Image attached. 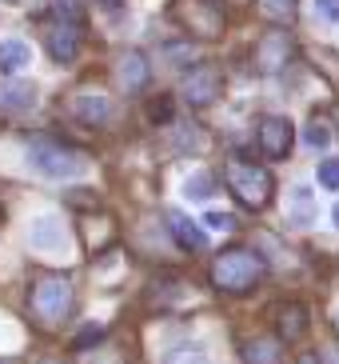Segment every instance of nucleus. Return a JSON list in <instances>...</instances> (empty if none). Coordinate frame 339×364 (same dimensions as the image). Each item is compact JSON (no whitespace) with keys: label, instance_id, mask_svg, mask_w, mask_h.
I'll use <instances>...</instances> for the list:
<instances>
[{"label":"nucleus","instance_id":"f257e3e1","mask_svg":"<svg viewBox=\"0 0 339 364\" xmlns=\"http://www.w3.org/2000/svg\"><path fill=\"white\" fill-rule=\"evenodd\" d=\"M267 264L260 257H255L252 248L244 245H228L220 248L212 257V268H208V277H212V289L220 292H232V296H240V292H252L260 280H264Z\"/></svg>","mask_w":339,"mask_h":364},{"label":"nucleus","instance_id":"f03ea898","mask_svg":"<svg viewBox=\"0 0 339 364\" xmlns=\"http://www.w3.org/2000/svg\"><path fill=\"white\" fill-rule=\"evenodd\" d=\"M223 184L228 193L235 196V204H244L248 213H264L272 196H276V181L264 164H252V161H232L228 172H223Z\"/></svg>","mask_w":339,"mask_h":364},{"label":"nucleus","instance_id":"7ed1b4c3","mask_svg":"<svg viewBox=\"0 0 339 364\" xmlns=\"http://www.w3.org/2000/svg\"><path fill=\"white\" fill-rule=\"evenodd\" d=\"M72 300H76L72 280L64 272H44L40 280H32V289H28V312L40 324H60L72 312Z\"/></svg>","mask_w":339,"mask_h":364},{"label":"nucleus","instance_id":"20e7f679","mask_svg":"<svg viewBox=\"0 0 339 364\" xmlns=\"http://www.w3.org/2000/svg\"><path fill=\"white\" fill-rule=\"evenodd\" d=\"M28 164L40 176H52V181H68L76 172L84 168V152L68 149L60 140H48V136H32L28 140Z\"/></svg>","mask_w":339,"mask_h":364},{"label":"nucleus","instance_id":"39448f33","mask_svg":"<svg viewBox=\"0 0 339 364\" xmlns=\"http://www.w3.org/2000/svg\"><path fill=\"white\" fill-rule=\"evenodd\" d=\"M220 88H223V76L216 65H196L184 73L180 80V100L191 108H208L216 97H220Z\"/></svg>","mask_w":339,"mask_h":364},{"label":"nucleus","instance_id":"423d86ee","mask_svg":"<svg viewBox=\"0 0 339 364\" xmlns=\"http://www.w3.org/2000/svg\"><path fill=\"white\" fill-rule=\"evenodd\" d=\"M291 136H296L291 120L276 117V112L260 117V124H255V140H260V152H264L267 161H284L287 152H291Z\"/></svg>","mask_w":339,"mask_h":364},{"label":"nucleus","instance_id":"0eeeda50","mask_svg":"<svg viewBox=\"0 0 339 364\" xmlns=\"http://www.w3.org/2000/svg\"><path fill=\"white\" fill-rule=\"evenodd\" d=\"M148 76H152V65H148V56L140 53V48H124V53L116 56V85H120V92H128V97L144 92V88H148Z\"/></svg>","mask_w":339,"mask_h":364},{"label":"nucleus","instance_id":"6e6552de","mask_svg":"<svg viewBox=\"0 0 339 364\" xmlns=\"http://www.w3.org/2000/svg\"><path fill=\"white\" fill-rule=\"evenodd\" d=\"M291 53H296V44H291V36H284V33H267L264 41L255 44V53H252V60H255V68L264 76H272V73H279V68L291 60Z\"/></svg>","mask_w":339,"mask_h":364},{"label":"nucleus","instance_id":"1a4fd4ad","mask_svg":"<svg viewBox=\"0 0 339 364\" xmlns=\"http://www.w3.org/2000/svg\"><path fill=\"white\" fill-rule=\"evenodd\" d=\"M84 44V24H72V21H56L52 33H48V56L56 65H72L76 53Z\"/></svg>","mask_w":339,"mask_h":364},{"label":"nucleus","instance_id":"9d476101","mask_svg":"<svg viewBox=\"0 0 339 364\" xmlns=\"http://www.w3.org/2000/svg\"><path fill=\"white\" fill-rule=\"evenodd\" d=\"M176 16H180L191 33L200 36V41H212V36L223 33V12H220V4H180V9H176Z\"/></svg>","mask_w":339,"mask_h":364},{"label":"nucleus","instance_id":"9b49d317","mask_svg":"<svg viewBox=\"0 0 339 364\" xmlns=\"http://www.w3.org/2000/svg\"><path fill=\"white\" fill-rule=\"evenodd\" d=\"M240 360L244 364H284V344L272 332H255V336L240 341Z\"/></svg>","mask_w":339,"mask_h":364},{"label":"nucleus","instance_id":"f8f14e48","mask_svg":"<svg viewBox=\"0 0 339 364\" xmlns=\"http://www.w3.org/2000/svg\"><path fill=\"white\" fill-rule=\"evenodd\" d=\"M308 321H311L308 304H299V300H284V304L276 309L279 344H284V341H296V336H304V332H308Z\"/></svg>","mask_w":339,"mask_h":364},{"label":"nucleus","instance_id":"ddd939ff","mask_svg":"<svg viewBox=\"0 0 339 364\" xmlns=\"http://www.w3.org/2000/svg\"><path fill=\"white\" fill-rule=\"evenodd\" d=\"M72 117L88 129H104L108 120H112V100L108 97H96V92H80L72 100Z\"/></svg>","mask_w":339,"mask_h":364},{"label":"nucleus","instance_id":"4468645a","mask_svg":"<svg viewBox=\"0 0 339 364\" xmlns=\"http://www.w3.org/2000/svg\"><path fill=\"white\" fill-rule=\"evenodd\" d=\"M164 225H168L172 240H176L180 248H188V252H200V248H204V236H200V228L188 220V213H180V208H168V213H164Z\"/></svg>","mask_w":339,"mask_h":364},{"label":"nucleus","instance_id":"2eb2a0df","mask_svg":"<svg viewBox=\"0 0 339 364\" xmlns=\"http://www.w3.org/2000/svg\"><path fill=\"white\" fill-rule=\"evenodd\" d=\"M32 248H40V252H64V225L56 216H36L32 220Z\"/></svg>","mask_w":339,"mask_h":364},{"label":"nucleus","instance_id":"dca6fc26","mask_svg":"<svg viewBox=\"0 0 339 364\" xmlns=\"http://www.w3.org/2000/svg\"><path fill=\"white\" fill-rule=\"evenodd\" d=\"M36 100V88L28 80H4L0 85V112H24Z\"/></svg>","mask_w":339,"mask_h":364},{"label":"nucleus","instance_id":"f3484780","mask_svg":"<svg viewBox=\"0 0 339 364\" xmlns=\"http://www.w3.org/2000/svg\"><path fill=\"white\" fill-rule=\"evenodd\" d=\"M287 216H291V225H299V228H308L311 220H316V200H311V193L304 184L291 188V208H287Z\"/></svg>","mask_w":339,"mask_h":364},{"label":"nucleus","instance_id":"a211bd4d","mask_svg":"<svg viewBox=\"0 0 339 364\" xmlns=\"http://www.w3.org/2000/svg\"><path fill=\"white\" fill-rule=\"evenodd\" d=\"M28 65V44L24 41H4L0 44V73H21Z\"/></svg>","mask_w":339,"mask_h":364},{"label":"nucleus","instance_id":"6ab92c4d","mask_svg":"<svg viewBox=\"0 0 339 364\" xmlns=\"http://www.w3.org/2000/svg\"><path fill=\"white\" fill-rule=\"evenodd\" d=\"M216 188H220V181H216L212 172H204V176H191V181L184 184V196H188V200H204V196H216Z\"/></svg>","mask_w":339,"mask_h":364},{"label":"nucleus","instance_id":"aec40b11","mask_svg":"<svg viewBox=\"0 0 339 364\" xmlns=\"http://www.w3.org/2000/svg\"><path fill=\"white\" fill-rule=\"evenodd\" d=\"M304 144L316 149V152H323L331 144V129L323 124V120H308V124H304Z\"/></svg>","mask_w":339,"mask_h":364},{"label":"nucleus","instance_id":"412c9836","mask_svg":"<svg viewBox=\"0 0 339 364\" xmlns=\"http://www.w3.org/2000/svg\"><path fill=\"white\" fill-rule=\"evenodd\" d=\"M104 341H108V328L92 321V324H84V328L72 336V348H92V344H104Z\"/></svg>","mask_w":339,"mask_h":364},{"label":"nucleus","instance_id":"4be33fe9","mask_svg":"<svg viewBox=\"0 0 339 364\" xmlns=\"http://www.w3.org/2000/svg\"><path fill=\"white\" fill-rule=\"evenodd\" d=\"M168 364H212V356L204 353L200 344H184V348L168 353Z\"/></svg>","mask_w":339,"mask_h":364},{"label":"nucleus","instance_id":"5701e85b","mask_svg":"<svg viewBox=\"0 0 339 364\" xmlns=\"http://www.w3.org/2000/svg\"><path fill=\"white\" fill-rule=\"evenodd\" d=\"M260 9H264L267 21H284V24H291V21H296V9H299V4H291V0H279V4H260Z\"/></svg>","mask_w":339,"mask_h":364},{"label":"nucleus","instance_id":"b1692460","mask_svg":"<svg viewBox=\"0 0 339 364\" xmlns=\"http://www.w3.org/2000/svg\"><path fill=\"white\" fill-rule=\"evenodd\" d=\"M319 184L331 188V193H339V156H328V161L319 164Z\"/></svg>","mask_w":339,"mask_h":364},{"label":"nucleus","instance_id":"393cba45","mask_svg":"<svg viewBox=\"0 0 339 364\" xmlns=\"http://www.w3.org/2000/svg\"><path fill=\"white\" fill-rule=\"evenodd\" d=\"M172 105H176L172 97H156V100H152V112H148V117L156 120V124H168V120L176 117V112H172Z\"/></svg>","mask_w":339,"mask_h":364},{"label":"nucleus","instance_id":"a878e982","mask_svg":"<svg viewBox=\"0 0 339 364\" xmlns=\"http://www.w3.org/2000/svg\"><path fill=\"white\" fill-rule=\"evenodd\" d=\"M68 200H72L76 208H96V196H92V193H72Z\"/></svg>","mask_w":339,"mask_h":364},{"label":"nucleus","instance_id":"bb28decb","mask_svg":"<svg viewBox=\"0 0 339 364\" xmlns=\"http://www.w3.org/2000/svg\"><path fill=\"white\" fill-rule=\"evenodd\" d=\"M316 9H319L323 21H339V4H331V0H323V4H316Z\"/></svg>","mask_w":339,"mask_h":364},{"label":"nucleus","instance_id":"cd10ccee","mask_svg":"<svg viewBox=\"0 0 339 364\" xmlns=\"http://www.w3.org/2000/svg\"><path fill=\"white\" fill-rule=\"evenodd\" d=\"M208 225H212V228H232V216H220V213H212V216H208Z\"/></svg>","mask_w":339,"mask_h":364},{"label":"nucleus","instance_id":"c85d7f7f","mask_svg":"<svg viewBox=\"0 0 339 364\" xmlns=\"http://www.w3.org/2000/svg\"><path fill=\"white\" fill-rule=\"evenodd\" d=\"M296 364H323V356L308 348V353H299V356H296Z\"/></svg>","mask_w":339,"mask_h":364},{"label":"nucleus","instance_id":"c756f323","mask_svg":"<svg viewBox=\"0 0 339 364\" xmlns=\"http://www.w3.org/2000/svg\"><path fill=\"white\" fill-rule=\"evenodd\" d=\"M335 225H339V204H335Z\"/></svg>","mask_w":339,"mask_h":364},{"label":"nucleus","instance_id":"7c9ffc66","mask_svg":"<svg viewBox=\"0 0 339 364\" xmlns=\"http://www.w3.org/2000/svg\"><path fill=\"white\" fill-rule=\"evenodd\" d=\"M0 364H21V360H0Z\"/></svg>","mask_w":339,"mask_h":364},{"label":"nucleus","instance_id":"2f4dec72","mask_svg":"<svg viewBox=\"0 0 339 364\" xmlns=\"http://www.w3.org/2000/svg\"><path fill=\"white\" fill-rule=\"evenodd\" d=\"M335 364H339V344H335Z\"/></svg>","mask_w":339,"mask_h":364},{"label":"nucleus","instance_id":"473e14b6","mask_svg":"<svg viewBox=\"0 0 339 364\" xmlns=\"http://www.w3.org/2000/svg\"><path fill=\"white\" fill-rule=\"evenodd\" d=\"M335 332H339V312H335Z\"/></svg>","mask_w":339,"mask_h":364},{"label":"nucleus","instance_id":"72a5a7b5","mask_svg":"<svg viewBox=\"0 0 339 364\" xmlns=\"http://www.w3.org/2000/svg\"><path fill=\"white\" fill-rule=\"evenodd\" d=\"M48 364H60V360H48Z\"/></svg>","mask_w":339,"mask_h":364}]
</instances>
